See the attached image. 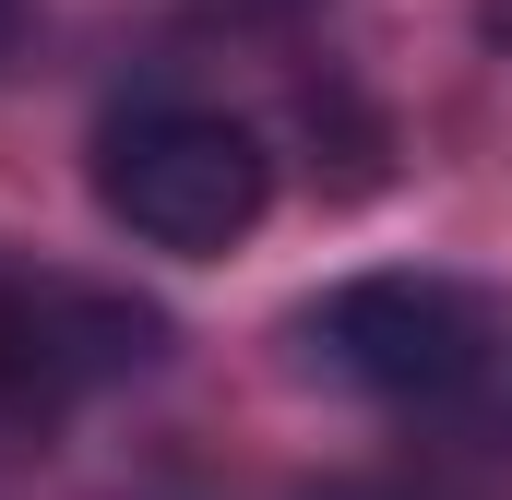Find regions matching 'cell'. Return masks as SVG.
Returning a JSON list of instances; mask_svg holds the SVG:
<instances>
[{
	"instance_id": "3",
	"label": "cell",
	"mask_w": 512,
	"mask_h": 500,
	"mask_svg": "<svg viewBox=\"0 0 512 500\" xmlns=\"http://www.w3.org/2000/svg\"><path fill=\"white\" fill-rule=\"evenodd\" d=\"M155 358H167V322L143 298L84 286V274H0V417L48 429Z\"/></svg>"
},
{
	"instance_id": "2",
	"label": "cell",
	"mask_w": 512,
	"mask_h": 500,
	"mask_svg": "<svg viewBox=\"0 0 512 500\" xmlns=\"http://www.w3.org/2000/svg\"><path fill=\"white\" fill-rule=\"evenodd\" d=\"M298 334L334 381L393 393V405H441L489 370V310L453 274H346L334 298L298 310Z\"/></svg>"
},
{
	"instance_id": "1",
	"label": "cell",
	"mask_w": 512,
	"mask_h": 500,
	"mask_svg": "<svg viewBox=\"0 0 512 500\" xmlns=\"http://www.w3.org/2000/svg\"><path fill=\"white\" fill-rule=\"evenodd\" d=\"M274 203V155L251 143V120L227 108H120L96 131V215L120 239L167 250V262H215L239 250Z\"/></svg>"
},
{
	"instance_id": "4",
	"label": "cell",
	"mask_w": 512,
	"mask_h": 500,
	"mask_svg": "<svg viewBox=\"0 0 512 500\" xmlns=\"http://www.w3.org/2000/svg\"><path fill=\"white\" fill-rule=\"evenodd\" d=\"M24 36H36V0H0V72L24 60Z\"/></svg>"
},
{
	"instance_id": "5",
	"label": "cell",
	"mask_w": 512,
	"mask_h": 500,
	"mask_svg": "<svg viewBox=\"0 0 512 500\" xmlns=\"http://www.w3.org/2000/svg\"><path fill=\"white\" fill-rule=\"evenodd\" d=\"M477 24H489V36H501V48H512V0H477Z\"/></svg>"
}]
</instances>
